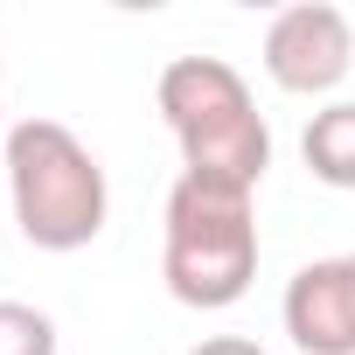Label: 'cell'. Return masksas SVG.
I'll return each mask as SVG.
<instances>
[{
	"mask_svg": "<svg viewBox=\"0 0 355 355\" xmlns=\"http://www.w3.org/2000/svg\"><path fill=\"white\" fill-rule=\"evenodd\" d=\"M160 119L182 146V174L258 196L272 167V125L251 105V84L223 56H174L160 70Z\"/></svg>",
	"mask_w": 355,
	"mask_h": 355,
	"instance_id": "obj_1",
	"label": "cell"
},
{
	"mask_svg": "<svg viewBox=\"0 0 355 355\" xmlns=\"http://www.w3.org/2000/svg\"><path fill=\"white\" fill-rule=\"evenodd\" d=\"M8 202L35 251H84L105 230L112 189L98 153L63 119H21L8 125Z\"/></svg>",
	"mask_w": 355,
	"mask_h": 355,
	"instance_id": "obj_2",
	"label": "cell"
},
{
	"mask_svg": "<svg viewBox=\"0 0 355 355\" xmlns=\"http://www.w3.org/2000/svg\"><path fill=\"white\" fill-rule=\"evenodd\" d=\"M160 279H167L174 300L196 306V313L237 306L251 293V279H258V216H251V196L182 174V182L167 189Z\"/></svg>",
	"mask_w": 355,
	"mask_h": 355,
	"instance_id": "obj_3",
	"label": "cell"
},
{
	"mask_svg": "<svg viewBox=\"0 0 355 355\" xmlns=\"http://www.w3.org/2000/svg\"><path fill=\"white\" fill-rule=\"evenodd\" d=\"M355 70V28L327 0H300V8L272 15L265 28V77L293 98H320Z\"/></svg>",
	"mask_w": 355,
	"mask_h": 355,
	"instance_id": "obj_4",
	"label": "cell"
},
{
	"mask_svg": "<svg viewBox=\"0 0 355 355\" xmlns=\"http://www.w3.org/2000/svg\"><path fill=\"white\" fill-rule=\"evenodd\" d=\"M279 320L300 355H355V272L348 258H313L286 279Z\"/></svg>",
	"mask_w": 355,
	"mask_h": 355,
	"instance_id": "obj_5",
	"label": "cell"
},
{
	"mask_svg": "<svg viewBox=\"0 0 355 355\" xmlns=\"http://www.w3.org/2000/svg\"><path fill=\"white\" fill-rule=\"evenodd\" d=\"M300 160H306L313 182H327V189H355V98H341V105H327V112L306 119V132H300Z\"/></svg>",
	"mask_w": 355,
	"mask_h": 355,
	"instance_id": "obj_6",
	"label": "cell"
},
{
	"mask_svg": "<svg viewBox=\"0 0 355 355\" xmlns=\"http://www.w3.org/2000/svg\"><path fill=\"white\" fill-rule=\"evenodd\" d=\"M0 355H56V320L42 306L0 300Z\"/></svg>",
	"mask_w": 355,
	"mask_h": 355,
	"instance_id": "obj_7",
	"label": "cell"
},
{
	"mask_svg": "<svg viewBox=\"0 0 355 355\" xmlns=\"http://www.w3.org/2000/svg\"><path fill=\"white\" fill-rule=\"evenodd\" d=\"M189 355H265L258 341H244V334H209V341H196Z\"/></svg>",
	"mask_w": 355,
	"mask_h": 355,
	"instance_id": "obj_8",
	"label": "cell"
},
{
	"mask_svg": "<svg viewBox=\"0 0 355 355\" xmlns=\"http://www.w3.org/2000/svg\"><path fill=\"white\" fill-rule=\"evenodd\" d=\"M348 272H355V251H348Z\"/></svg>",
	"mask_w": 355,
	"mask_h": 355,
	"instance_id": "obj_9",
	"label": "cell"
}]
</instances>
